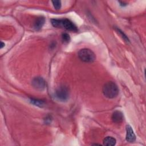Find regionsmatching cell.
<instances>
[{
	"label": "cell",
	"instance_id": "3",
	"mask_svg": "<svg viewBox=\"0 0 146 146\" xmlns=\"http://www.w3.org/2000/svg\"><path fill=\"white\" fill-rule=\"evenodd\" d=\"M78 57L79 59L86 63H91L96 59V55L95 53L90 49L83 48L79 51Z\"/></svg>",
	"mask_w": 146,
	"mask_h": 146
},
{
	"label": "cell",
	"instance_id": "7",
	"mask_svg": "<svg viewBox=\"0 0 146 146\" xmlns=\"http://www.w3.org/2000/svg\"><path fill=\"white\" fill-rule=\"evenodd\" d=\"M124 119V116L121 112L115 111L112 115V120L115 123H120Z\"/></svg>",
	"mask_w": 146,
	"mask_h": 146
},
{
	"label": "cell",
	"instance_id": "1",
	"mask_svg": "<svg viewBox=\"0 0 146 146\" xmlns=\"http://www.w3.org/2000/svg\"><path fill=\"white\" fill-rule=\"evenodd\" d=\"M51 22L52 25L55 27L63 28L68 31L74 32L78 31V28L76 25L71 21L67 18L52 19Z\"/></svg>",
	"mask_w": 146,
	"mask_h": 146
},
{
	"label": "cell",
	"instance_id": "12",
	"mask_svg": "<svg viewBox=\"0 0 146 146\" xmlns=\"http://www.w3.org/2000/svg\"><path fill=\"white\" fill-rule=\"evenodd\" d=\"M62 39L64 43H68L70 40V35L67 33H63L62 35Z\"/></svg>",
	"mask_w": 146,
	"mask_h": 146
},
{
	"label": "cell",
	"instance_id": "10",
	"mask_svg": "<svg viewBox=\"0 0 146 146\" xmlns=\"http://www.w3.org/2000/svg\"><path fill=\"white\" fill-rule=\"evenodd\" d=\"M30 102L34 106H36L39 107H43L44 104V102L43 100L37 99H34V98L30 99Z\"/></svg>",
	"mask_w": 146,
	"mask_h": 146
},
{
	"label": "cell",
	"instance_id": "5",
	"mask_svg": "<svg viewBox=\"0 0 146 146\" xmlns=\"http://www.w3.org/2000/svg\"><path fill=\"white\" fill-rule=\"evenodd\" d=\"M32 85L36 90H43L46 87V82L42 77L37 76L33 79Z\"/></svg>",
	"mask_w": 146,
	"mask_h": 146
},
{
	"label": "cell",
	"instance_id": "13",
	"mask_svg": "<svg viewBox=\"0 0 146 146\" xmlns=\"http://www.w3.org/2000/svg\"><path fill=\"white\" fill-rule=\"evenodd\" d=\"M52 5L56 10H59L61 7V1H52Z\"/></svg>",
	"mask_w": 146,
	"mask_h": 146
},
{
	"label": "cell",
	"instance_id": "14",
	"mask_svg": "<svg viewBox=\"0 0 146 146\" xmlns=\"http://www.w3.org/2000/svg\"><path fill=\"white\" fill-rule=\"evenodd\" d=\"M119 3H120V5L121 6H125L127 5V3L124 2H119Z\"/></svg>",
	"mask_w": 146,
	"mask_h": 146
},
{
	"label": "cell",
	"instance_id": "11",
	"mask_svg": "<svg viewBox=\"0 0 146 146\" xmlns=\"http://www.w3.org/2000/svg\"><path fill=\"white\" fill-rule=\"evenodd\" d=\"M115 30H116V31L117 32V33L120 36H121V37L122 38V39H123L125 42H127V43H129L130 41H129L128 38L127 36V35H126L120 29H118V28H116V29H115Z\"/></svg>",
	"mask_w": 146,
	"mask_h": 146
},
{
	"label": "cell",
	"instance_id": "8",
	"mask_svg": "<svg viewBox=\"0 0 146 146\" xmlns=\"http://www.w3.org/2000/svg\"><path fill=\"white\" fill-rule=\"evenodd\" d=\"M45 22L44 17L40 16L36 19L34 23V28L35 30H39L43 26Z\"/></svg>",
	"mask_w": 146,
	"mask_h": 146
},
{
	"label": "cell",
	"instance_id": "6",
	"mask_svg": "<svg viewBox=\"0 0 146 146\" xmlns=\"http://www.w3.org/2000/svg\"><path fill=\"white\" fill-rule=\"evenodd\" d=\"M126 140L129 143H132L136 140V136L131 126L129 124L126 125Z\"/></svg>",
	"mask_w": 146,
	"mask_h": 146
},
{
	"label": "cell",
	"instance_id": "15",
	"mask_svg": "<svg viewBox=\"0 0 146 146\" xmlns=\"http://www.w3.org/2000/svg\"><path fill=\"white\" fill-rule=\"evenodd\" d=\"M5 44L3 42H1V48H2L5 46Z\"/></svg>",
	"mask_w": 146,
	"mask_h": 146
},
{
	"label": "cell",
	"instance_id": "2",
	"mask_svg": "<svg viewBox=\"0 0 146 146\" xmlns=\"http://www.w3.org/2000/svg\"><path fill=\"white\" fill-rule=\"evenodd\" d=\"M103 95L108 99L116 98L119 94V88L117 85L113 82H108L103 87Z\"/></svg>",
	"mask_w": 146,
	"mask_h": 146
},
{
	"label": "cell",
	"instance_id": "4",
	"mask_svg": "<svg viewBox=\"0 0 146 146\" xmlns=\"http://www.w3.org/2000/svg\"><path fill=\"white\" fill-rule=\"evenodd\" d=\"M55 97L60 101H66L69 97V91L67 87L64 86L58 87L55 92Z\"/></svg>",
	"mask_w": 146,
	"mask_h": 146
},
{
	"label": "cell",
	"instance_id": "9",
	"mask_svg": "<svg viewBox=\"0 0 146 146\" xmlns=\"http://www.w3.org/2000/svg\"><path fill=\"white\" fill-rule=\"evenodd\" d=\"M116 140L111 136H107L103 140V145L107 146H113L116 144Z\"/></svg>",
	"mask_w": 146,
	"mask_h": 146
}]
</instances>
